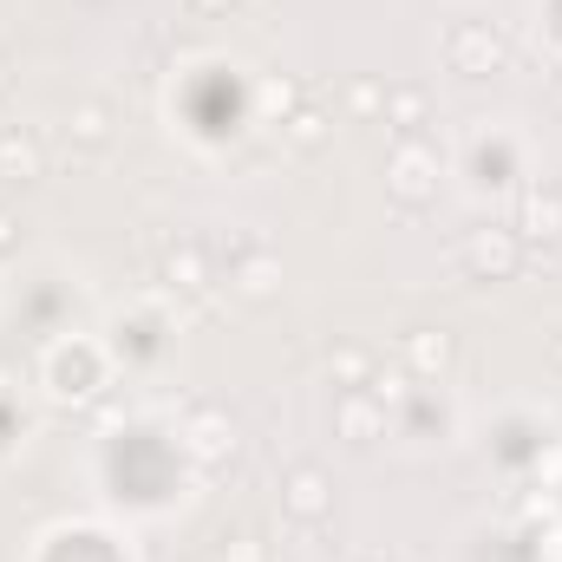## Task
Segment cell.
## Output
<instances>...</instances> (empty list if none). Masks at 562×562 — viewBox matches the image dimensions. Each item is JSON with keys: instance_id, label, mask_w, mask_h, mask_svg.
Listing matches in <instances>:
<instances>
[{"instance_id": "12", "label": "cell", "mask_w": 562, "mask_h": 562, "mask_svg": "<svg viewBox=\"0 0 562 562\" xmlns=\"http://www.w3.org/2000/svg\"><path fill=\"white\" fill-rule=\"evenodd\" d=\"M236 288H243L249 301H269V294L281 288V262L269 256V249H249V256L236 262Z\"/></svg>"}, {"instance_id": "17", "label": "cell", "mask_w": 562, "mask_h": 562, "mask_svg": "<svg viewBox=\"0 0 562 562\" xmlns=\"http://www.w3.org/2000/svg\"><path fill=\"white\" fill-rule=\"evenodd\" d=\"M216 562H269V550H262L256 537H229V543L216 550Z\"/></svg>"}, {"instance_id": "20", "label": "cell", "mask_w": 562, "mask_h": 562, "mask_svg": "<svg viewBox=\"0 0 562 562\" xmlns=\"http://www.w3.org/2000/svg\"><path fill=\"white\" fill-rule=\"evenodd\" d=\"M190 7H196V13H229L236 0H190Z\"/></svg>"}, {"instance_id": "14", "label": "cell", "mask_w": 562, "mask_h": 562, "mask_svg": "<svg viewBox=\"0 0 562 562\" xmlns=\"http://www.w3.org/2000/svg\"><path fill=\"white\" fill-rule=\"evenodd\" d=\"M281 138L294 144V150H321V144L334 138V125H327V112L301 105V112H288V119H281Z\"/></svg>"}, {"instance_id": "8", "label": "cell", "mask_w": 562, "mask_h": 562, "mask_svg": "<svg viewBox=\"0 0 562 562\" xmlns=\"http://www.w3.org/2000/svg\"><path fill=\"white\" fill-rule=\"evenodd\" d=\"M164 281H170L177 294H203V288H210V256H203V243H170V249H164Z\"/></svg>"}, {"instance_id": "9", "label": "cell", "mask_w": 562, "mask_h": 562, "mask_svg": "<svg viewBox=\"0 0 562 562\" xmlns=\"http://www.w3.org/2000/svg\"><path fill=\"white\" fill-rule=\"evenodd\" d=\"M66 138L79 144V150H105V144H112V112H105L99 99H79V105L66 112Z\"/></svg>"}, {"instance_id": "10", "label": "cell", "mask_w": 562, "mask_h": 562, "mask_svg": "<svg viewBox=\"0 0 562 562\" xmlns=\"http://www.w3.org/2000/svg\"><path fill=\"white\" fill-rule=\"evenodd\" d=\"M190 451H196L203 464H216L223 451H236V425L223 419V413H196V419H190Z\"/></svg>"}, {"instance_id": "19", "label": "cell", "mask_w": 562, "mask_h": 562, "mask_svg": "<svg viewBox=\"0 0 562 562\" xmlns=\"http://www.w3.org/2000/svg\"><path fill=\"white\" fill-rule=\"evenodd\" d=\"M13 249H20V216L0 210V256H13Z\"/></svg>"}, {"instance_id": "16", "label": "cell", "mask_w": 562, "mask_h": 562, "mask_svg": "<svg viewBox=\"0 0 562 562\" xmlns=\"http://www.w3.org/2000/svg\"><path fill=\"white\" fill-rule=\"evenodd\" d=\"M367 393H373L380 406H406V400H413V373H406V367H400V373H373Z\"/></svg>"}, {"instance_id": "5", "label": "cell", "mask_w": 562, "mask_h": 562, "mask_svg": "<svg viewBox=\"0 0 562 562\" xmlns=\"http://www.w3.org/2000/svg\"><path fill=\"white\" fill-rule=\"evenodd\" d=\"M46 177V144L33 125H0V183H40Z\"/></svg>"}, {"instance_id": "1", "label": "cell", "mask_w": 562, "mask_h": 562, "mask_svg": "<svg viewBox=\"0 0 562 562\" xmlns=\"http://www.w3.org/2000/svg\"><path fill=\"white\" fill-rule=\"evenodd\" d=\"M458 262H464L471 281H510L517 269H524V236L484 223V229H471V236L458 243Z\"/></svg>"}, {"instance_id": "7", "label": "cell", "mask_w": 562, "mask_h": 562, "mask_svg": "<svg viewBox=\"0 0 562 562\" xmlns=\"http://www.w3.org/2000/svg\"><path fill=\"white\" fill-rule=\"evenodd\" d=\"M334 431H340L347 445H373V438H386V406H380L367 386H353V393L334 400Z\"/></svg>"}, {"instance_id": "21", "label": "cell", "mask_w": 562, "mask_h": 562, "mask_svg": "<svg viewBox=\"0 0 562 562\" xmlns=\"http://www.w3.org/2000/svg\"><path fill=\"white\" fill-rule=\"evenodd\" d=\"M550 360H557V367H562V334H557V340H550Z\"/></svg>"}, {"instance_id": "13", "label": "cell", "mask_w": 562, "mask_h": 562, "mask_svg": "<svg viewBox=\"0 0 562 562\" xmlns=\"http://www.w3.org/2000/svg\"><path fill=\"white\" fill-rule=\"evenodd\" d=\"M380 119H386V125H400V132L413 138V132L425 125V92H419V86H386V105H380Z\"/></svg>"}, {"instance_id": "15", "label": "cell", "mask_w": 562, "mask_h": 562, "mask_svg": "<svg viewBox=\"0 0 562 562\" xmlns=\"http://www.w3.org/2000/svg\"><path fill=\"white\" fill-rule=\"evenodd\" d=\"M327 380L347 386V393L367 386V380H373V353H367V347H334V353H327Z\"/></svg>"}, {"instance_id": "11", "label": "cell", "mask_w": 562, "mask_h": 562, "mask_svg": "<svg viewBox=\"0 0 562 562\" xmlns=\"http://www.w3.org/2000/svg\"><path fill=\"white\" fill-rule=\"evenodd\" d=\"M451 367V334H431V327H419V334H406V373L419 380V373H445Z\"/></svg>"}, {"instance_id": "4", "label": "cell", "mask_w": 562, "mask_h": 562, "mask_svg": "<svg viewBox=\"0 0 562 562\" xmlns=\"http://www.w3.org/2000/svg\"><path fill=\"white\" fill-rule=\"evenodd\" d=\"M281 510H288L294 524H327V517H334V484H327V471H321V464H294V471L281 477Z\"/></svg>"}, {"instance_id": "22", "label": "cell", "mask_w": 562, "mask_h": 562, "mask_svg": "<svg viewBox=\"0 0 562 562\" xmlns=\"http://www.w3.org/2000/svg\"><path fill=\"white\" fill-rule=\"evenodd\" d=\"M7 86H13V79H7V59H0V99H7Z\"/></svg>"}, {"instance_id": "18", "label": "cell", "mask_w": 562, "mask_h": 562, "mask_svg": "<svg viewBox=\"0 0 562 562\" xmlns=\"http://www.w3.org/2000/svg\"><path fill=\"white\" fill-rule=\"evenodd\" d=\"M347 105H353V112H380V105H386V92H380L373 79H360V86L347 92Z\"/></svg>"}, {"instance_id": "3", "label": "cell", "mask_w": 562, "mask_h": 562, "mask_svg": "<svg viewBox=\"0 0 562 562\" xmlns=\"http://www.w3.org/2000/svg\"><path fill=\"white\" fill-rule=\"evenodd\" d=\"M386 190L400 196V203H431L438 196V150L425 138H406L400 150H393V164H386Z\"/></svg>"}, {"instance_id": "2", "label": "cell", "mask_w": 562, "mask_h": 562, "mask_svg": "<svg viewBox=\"0 0 562 562\" xmlns=\"http://www.w3.org/2000/svg\"><path fill=\"white\" fill-rule=\"evenodd\" d=\"M445 66H451L458 79H484V72H497V66H504V40H497V26H491V20H451V26H445Z\"/></svg>"}, {"instance_id": "6", "label": "cell", "mask_w": 562, "mask_h": 562, "mask_svg": "<svg viewBox=\"0 0 562 562\" xmlns=\"http://www.w3.org/2000/svg\"><path fill=\"white\" fill-rule=\"evenodd\" d=\"M517 236L524 243H557L562 236V190L557 183H530L517 196Z\"/></svg>"}]
</instances>
